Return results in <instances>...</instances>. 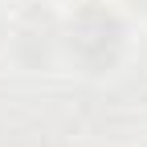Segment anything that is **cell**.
<instances>
[{
	"label": "cell",
	"mask_w": 147,
	"mask_h": 147,
	"mask_svg": "<svg viewBox=\"0 0 147 147\" xmlns=\"http://www.w3.org/2000/svg\"><path fill=\"white\" fill-rule=\"evenodd\" d=\"M127 53V21L106 0H82L61 16V57L82 74H110Z\"/></svg>",
	"instance_id": "obj_1"
},
{
	"label": "cell",
	"mask_w": 147,
	"mask_h": 147,
	"mask_svg": "<svg viewBox=\"0 0 147 147\" xmlns=\"http://www.w3.org/2000/svg\"><path fill=\"white\" fill-rule=\"evenodd\" d=\"M4 49L25 69H45L61 57V16L45 8L41 0H29L16 12H8V37Z\"/></svg>",
	"instance_id": "obj_2"
},
{
	"label": "cell",
	"mask_w": 147,
	"mask_h": 147,
	"mask_svg": "<svg viewBox=\"0 0 147 147\" xmlns=\"http://www.w3.org/2000/svg\"><path fill=\"white\" fill-rule=\"evenodd\" d=\"M4 37H8V12L0 8V49H4Z\"/></svg>",
	"instance_id": "obj_3"
},
{
	"label": "cell",
	"mask_w": 147,
	"mask_h": 147,
	"mask_svg": "<svg viewBox=\"0 0 147 147\" xmlns=\"http://www.w3.org/2000/svg\"><path fill=\"white\" fill-rule=\"evenodd\" d=\"M131 4V12H139V16H147V0H127Z\"/></svg>",
	"instance_id": "obj_4"
}]
</instances>
